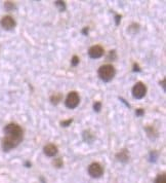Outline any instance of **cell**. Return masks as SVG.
Instances as JSON below:
<instances>
[{
  "label": "cell",
  "mask_w": 166,
  "mask_h": 183,
  "mask_svg": "<svg viewBox=\"0 0 166 183\" xmlns=\"http://www.w3.org/2000/svg\"><path fill=\"white\" fill-rule=\"evenodd\" d=\"M79 102H80V97L77 92H70L68 94L66 101H65V105H66L67 108L69 109H74L79 105Z\"/></svg>",
  "instance_id": "obj_3"
},
{
  "label": "cell",
  "mask_w": 166,
  "mask_h": 183,
  "mask_svg": "<svg viewBox=\"0 0 166 183\" xmlns=\"http://www.w3.org/2000/svg\"><path fill=\"white\" fill-rule=\"evenodd\" d=\"M121 16L120 15H116L115 16V24H116V26H118L119 24H120V22H121Z\"/></svg>",
  "instance_id": "obj_23"
},
{
  "label": "cell",
  "mask_w": 166,
  "mask_h": 183,
  "mask_svg": "<svg viewBox=\"0 0 166 183\" xmlns=\"http://www.w3.org/2000/svg\"><path fill=\"white\" fill-rule=\"evenodd\" d=\"M62 99H63L62 94H55L50 97V102H51L52 104H55V105H56V104H59L61 101H62Z\"/></svg>",
  "instance_id": "obj_11"
},
{
  "label": "cell",
  "mask_w": 166,
  "mask_h": 183,
  "mask_svg": "<svg viewBox=\"0 0 166 183\" xmlns=\"http://www.w3.org/2000/svg\"><path fill=\"white\" fill-rule=\"evenodd\" d=\"M53 165L56 167V168H61V167H63V160H61V159H57L55 160V163H53Z\"/></svg>",
  "instance_id": "obj_22"
},
{
  "label": "cell",
  "mask_w": 166,
  "mask_h": 183,
  "mask_svg": "<svg viewBox=\"0 0 166 183\" xmlns=\"http://www.w3.org/2000/svg\"><path fill=\"white\" fill-rule=\"evenodd\" d=\"M112 61H114V60H116L117 59V56H116V52L115 51H111L110 53H109V57H108V60H111Z\"/></svg>",
  "instance_id": "obj_20"
},
{
  "label": "cell",
  "mask_w": 166,
  "mask_h": 183,
  "mask_svg": "<svg viewBox=\"0 0 166 183\" xmlns=\"http://www.w3.org/2000/svg\"><path fill=\"white\" fill-rule=\"evenodd\" d=\"M79 61H80V60H79L78 57L77 56H74L73 58L71 59V65L74 66V67H76L78 64H79Z\"/></svg>",
  "instance_id": "obj_19"
},
{
  "label": "cell",
  "mask_w": 166,
  "mask_h": 183,
  "mask_svg": "<svg viewBox=\"0 0 166 183\" xmlns=\"http://www.w3.org/2000/svg\"><path fill=\"white\" fill-rule=\"evenodd\" d=\"M4 138L2 140V148L5 152L9 151L23 141L24 132L17 124H9L4 128Z\"/></svg>",
  "instance_id": "obj_1"
},
{
  "label": "cell",
  "mask_w": 166,
  "mask_h": 183,
  "mask_svg": "<svg viewBox=\"0 0 166 183\" xmlns=\"http://www.w3.org/2000/svg\"><path fill=\"white\" fill-rule=\"evenodd\" d=\"M158 157V153L156 151H151L150 154H149V160L150 161H156Z\"/></svg>",
  "instance_id": "obj_16"
},
{
  "label": "cell",
  "mask_w": 166,
  "mask_h": 183,
  "mask_svg": "<svg viewBox=\"0 0 166 183\" xmlns=\"http://www.w3.org/2000/svg\"><path fill=\"white\" fill-rule=\"evenodd\" d=\"M132 96L135 99H143L147 94V87L143 82H136L132 88Z\"/></svg>",
  "instance_id": "obj_4"
},
{
  "label": "cell",
  "mask_w": 166,
  "mask_h": 183,
  "mask_svg": "<svg viewBox=\"0 0 166 183\" xmlns=\"http://www.w3.org/2000/svg\"><path fill=\"white\" fill-rule=\"evenodd\" d=\"M16 21L12 17L10 16H5L3 17L1 21H0V26H1L4 30H12L16 27Z\"/></svg>",
  "instance_id": "obj_6"
},
{
  "label": "cell",
  "mask_w": 166,
  "mask_h": 183,
  "mask_svg": "<svg viewBox=\"0 0 166 183\" xmlns=\"http://www.w3.org/2000/svg\"><path fill=\"white\" fill-rule=\"evenodd\" d=\"M116 159L121 163H127L129 160V153L127 149H123L116 154Z\"/></svg>",
  "instance_id": "obj_9"
},
{
  "label": "cell",
  "mask_w": 166,
  "mask_h": 183,
  "mask_svg": "<svg viewBox=\"0 0 166 183\" xmlns=\"http://www.w3.org/2000/svg\"><path fill=\"white\" fill-rule=\"evenodd\" d=\"M119 99H120V101H122V102H123V103L125 104V105L128 107V108H129V107H130V105H129V104H128L127 102H126V101H125V100H124L123 98H119Z\"/></svg>",
  "instance_id": "obj_26"
},
{
  "label": "cell",
  "mask_w": 166,
  "mask_h": 183,
  "mask_svg": "<svg viewBox=\"0 0 166 183\" xmlns=\"http://www.w3.org/2000/svg\"><path fill=\"white\" fill-rule=\"evenodd\" d=\"M73 123V118H69L68 120H64V121H62L61 123V125L62 127H64V128H67V127H69V125Z\"/></svg>",
  "instance_id": "obj_18"
},
{
  "label": "cell",
  "mask_w": 166,
  "mask_h": 183,
  "mask_svg": "<svg viewBox=\"0 0 166 183\" xmlns=\"http://www.w3.org/2000/svg\"><path fill=\"white\" fill-rule=\"evenodd\" d=\"M88 174L92 178H100L104 174V169L99 163H92L88 167Z\"/></svg>",
  "instance_id": "obj_5"
},
{
  "label": "cell",
  "mask_w": 166,
  "mask_h": 183,
  "mask_svg": "<svg viewBox=\"0 0 166 183\" xmlns=\"http://www.w3.org/2000/svg\"><path fill=\"white\" fill-rule=\"evenodd\" d=\"M144 114H145V110L142 109V108H139V109H136L135 111V115L136 116H139V117H142Z\"/></svg>",
  "instance_id": "obj_21"
},
{
  "label": "cell",
  "mask_w": 166,
  "mask_h": 183,
  "mask_svg": "<svg viewBox=\"0 0 166 183\" xmlns=\"http://www.w3.org/2000/svg\"><path fill=\"white\" fill-rule=\"evenodd\" d=\"M154 183H166V176L164 174L158 175Z\"/></svg>",
  "instance_id": "obj_14"
},
{
  "label": "cell",
  "mask_w": 166,
  "mask_h": 183,
  "mask_svg": "<svg viewBox=\"0 0 166 183\" xmlns=\"http://www.w3.org/2000/svg\"><path fill=\"white\" fill-rule=\"evenodd\" d=\"M97 74H99V77L103 81L109 82L115 77L116 70H115L113 65H111V64H106V65H103L100 67L99 71H97Z\"/></svg>",
  "instance_id": "obj_2"
},
{
  "label": "cell",
  "mask_w": 166,
  "mask_h": 183,
  "mask_svg": "<svg viewBox=\"0 0 166 183\" xmlns=\"http://www.w3.org/2000/svg\"><path fill=\"white\" fill-rule=\"evenodd\" d=\"M88 31H89L88 27H84V28H83V29H82L81 33H82L83 35H85V36H87V35H88Z\"/></svg>",
  "instance_id": "obj_24"
},
{
  "label": "cell",
  "mask_w": 166,
  "mask_h": 183,
  "mask_svg": "<svg viewBox=\"0 0 166 183\" xmlns=\"http://www.w3.org/2000/svg\"><path fill=\"white\" fill-rule=\"evenodd\" d=\"M43 151H44L45 155H47L49 157H52L57 153V147L55 144H51V143H50V144H47V145L44 146Z\"/></svg>",
  "instance_id": "obj_8"
},
{
  "label": "cell",
  "mask_w": 166,
  "mask_h": 183,
  "mask_svg": "<svg viewBox=\"0 0 166 183\" xmlns=\"http://www.w3.org/2000/svg\"><path fill=\"white\" fill-rule=\"evenodd\" d=\"M26 166H27V167H31V164L29 163V161H27V163H26Z\"/></svg>",
  "instance_id": "obj_28"
},
{
  "label": "cell",
  "mask_w": 166,
  "mask_h": 183,
  "mask_svg": "<svg viewBox=\"0 0 166 183\" xmlns=\"http://www.w3.org/2000/svg\"><path fill=\"white\" fill-rule=\"evenodd\" d=\"M104 48L102 45H93L88 49V56L91 59H99L104 56Z\"/></svg>",
  "instance_id": "obj_7"
},
{
  "label": "cell",
  "mask_w": 166,
  "mask_h": 183,
  "mask_svg": "<svg viewBox=\"0 0 166 183\" xmlns=\"http://www.w3.org/2000/svg\"><path fill=\"white\" fill-rule=\"evenodd\" d=\"M93 109H95V112H100V109H102V103H100V101L95 102V104H93Z\"/></svg>",
  "instance_id": "obj_17"
},
{
  "label": "cell",
  "mask_w": 166,
  "mask_h": 183,
  "mask_svg": "<svg viewBox=\"0 0 166 183\" xmlns=\"http://www.w3.org/2000/svg\"><path fill=\"white\" fill-rule=\"evenodd\" d=\"M139 24H132V25H130V26L128 27V31L130 32H132V34H135L136 32H139Z\"/></svg>",
  "instance_id": "obj_13"
},
{
  "label": "cell",
  "mask_w": 166,
  "mask_h": 183,
  "mask_svg": "<svg viewBox=\"0 0 166 183\" xmlns=\"http://www.w3.org/2000/svg\"><path fill=\"white\" fill-rule=\"evenodd\" d=\"M160 84L162 85V88H163V89L165 91V79H163L162 81H160Z\"/></svg>",
  "instance_id": "obj_27"
},
{
  "label": "cell",
  "mask_w": 166,
  "mask_h": 183,
  "mask_svg": "<svg viewBox=\"0 0 166 183\" xmlns=\"http://www.w3.org/2000/svg\"><path fill=\"white\" fill-rule=\"evenodd\" d=\"M55 4L59 8L60 12H65L66 10V3L64 1H55Z\"/></svg>",
  "instance_id": "obj_12"
},
{
  "label": "cell",
  "mask_w": 166,
  "mask_h": 183,
  "mask_svg": "<svg viewBox=\"0 0 166 183\" xmlns=\"http://www.w3.org/2000/svg\"><path fill=\"white\" fill-rule=\"evenodd\" d=\"M133 71H134V72H139L140 71V68L138 64H133Z\"/></svg>",
  "instance_id": "obj_25"
},
{
  "label": "cell",
  "mask_w": 166,
  "mask_h": 183,
  "mask_svg": "<svg viewBox=\"0 0 166 183\" xmlns=\"http://www.w3.org/2000/svg\"><path fill=\"white\" fill-rule=\"evenodd\" d=\"M4 8L6 10H8V12H10V10H13L14 8H16V6H14L13 4V2H9V1H7L4 3Z\"/></svg>",
  "instance_id": "obj_15"
},
{
  "label": "cell",
  "mask_w": 166,
  "mask_h": 183,
  "mask_svg": "<svg viewBox=\"0 0 166 183\" xmlns=\"http://www.w3.org/2000/svg\"><path fill=\"white\" fill-rule=\"evenodd\" d=\"M83 139H84L85 142L91 143L93 140H95V136L90 133V131H84L83 132Z\"/></svg>",
  "instance_id": "obj_10"
}]
</instances>
